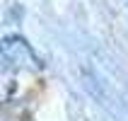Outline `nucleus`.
<instances>
[{
	"instance_id": "f257e3e1",
	"label": "nucleus",
	"mask_w": 128,
	"mask_h": 121,
	"mask_svg": "<svg viewBox=\"0 0 128 121\" xmlns=\"http://www.w3.org/2000/svg\"><path fill=\"white\" fill-rule=\"evenodd\" d=\"M0 53H2V46H0Z\"/></svg>"
}]
</instances>
